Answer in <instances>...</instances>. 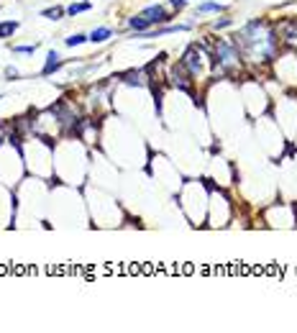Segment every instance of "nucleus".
<instances>
[{"mask_svg": "<svg viewBox=\"0 0 297 333\" xmlns=\"http://www.w3.org/2000/svg\"><path fill=\"white\" fill-rule=\"evenodd\" d=\"M6 79H11V82H13V79H21V72H18L16 67H6Z\"/></svg>", "mask_w": 297, "mask_h": 333, "instance_id": "15", "label": "nucleus"}, {"mask_svg": "<svg viewBox=\"0 0 297 333\" xmlns=\"http://www.w3.org/2000/svg\"><path fill=\"white\" fill-rule=\"evenodd\" d=\"M113 33H115V31H113L110 26H98V28H95L93 33H88V36H90L93 44H108V41L113 38Z\"/></svg>", "mask_w": 297, "mask_h": 333, "instance_id": "7", "label": "nucleus"}, {"mask_svg": "<svg viewBox=\"0 0 297 333\" xmlns=\"http://www.w3.org/2000/svg\"><path fill=\"white\" fill-rule=\"evenodd\" d=\"M236 47L243 57V64H272L274 57L279 54V36L274 31V26L267 18H251L246 21L238 33L233 36Z\"/></svg>", "mask_w": 297, "mask_h": 333, "instance_id": "1", "label": "nucleus"}, {"mask_svg": "<svg viewBox=\"0 0 297 333\" xmlns=\"http://www.w3.org/2000/svg\"><path fill=\"white\" fill-rule=\"evenodd\" d=\"M190 0H169V8H172V13H182L187 8Z\"/></svg>", "mask_w": 297, "mask_h": 333, "instance_id": "13", "label": "nucleus"}, {"mask_svg": "<svg viewBox=\"0 0 297 333\" xmlns=\"http://www.w3.org/2000/svg\"><path fill=\"white\" fill-rule=\"evenodd\" d=\"M90 8H93L90 0H74V3H69V6L64 8V16L74 18V16H79V13H88Z\"/></svg>", "mask_w": 297, "mask_h": 333, "instance_id": "8", "label": "nucleus"}, {"mask_svg": "<svg viewBox=\"0 0 297 333\" xmlns=\"http://www.w3.org/2000/svg\"><path fill=\"white\" fill-rule=\"evenodd\" d=\"M62 16H64V8H62V6H52V8L41 11V18H49V21H59Z\"/></svg>", "mask_w": 297, "mask_h": 333, "instance_id": "11", "label": "nucleus"}, {"mask_svg": "<svg viewBox=\"0 0 297 333\" xmlns=\"http://www.w3.org/2000/svg\"><path fill=\"white\" fill-rule=\"evenodd\" d=\"M18 28H21V21H18V18H13V21H0V38H11Z\"/></svg>", "mask_w": 297, "mask_h": 333, "instance_id": "9", "label": "nucleus"}, {"mask_svg": "<svg viewBox=\"0 0 297 333\" xmlns=\"http://www.w3.org/2000/svg\"><path fill=\"white\" fill-rule=\"evenodd\" d=\"M21 154H23L26 170L33 177H44V180L52 177V161H54L52 141H44V139H38V136L21 139Z\"/></svg>", "mask_w": 297, "mask_h": 333, "instance_id": "2", "label": "nucleus"}, {"mask_svg": "<svg viewBox=\"0 0 297 333\" xmlns=\"http://www.w3.org/2000/svg\"><path fill=\"white\" fill-rule=\"evenodd\" d=\"M139 16L141 18H146L154 28L156 26H164V23H169V21H172V13H169L161 3H154V6H146V8H141L139 11Z\"/></svg>", "mask_w": 297, "mask_h": 333, "instance_id": "3", "label": "nucleus"}, {"mask_svg": "<svg viewBox=\"0 0 297 333\" xmlns=\"http://www.w3.org/2000/svg\"><path fill=\"white\" fill-rule=\"evenodd\" d=\"M36 49H38V44H31V47H26V44H18V47H13V54L31 57V54H36Z\"/></svg>", "mask_w": 297, "mask_h": 333, "instance_id": "12", "label": "nucleus"}, {"mask_svg": "<svg viewBox=\"0 0 297 333\" xmlns=\"http://www.w3.org/2000/svg\"><path fill=\"white\" fill-rule=\"evenodd\" d=\"M88 41H90V36L79 31V33H72L69 38H64V47H69V49H77V47H84Z\"/></svg>", "mask_w": 297, "mask_h": 333, "instance_id": "10", "label": "nucleus"}, {"mask_svg": "<svg viewBox=\"0 0 297 333\" xmlns=\"http://www.w3.org/2000/svg\"><path fill=\"white\" fill-rule=\"evenodd\" d=\"M62 67H64V59L59 57V52L52 49V52H47V62H44V67H41L38 77H44V79H47V77H52L54 72H59Z\"/></svg>", "mask_w": 297, "mask_h": 333, "instance_id": "5", "label": "nucleus"}, {"mask_svg": "<svg viewBox=\"0 0 297 333\" xmlns=\"http://www.w3.org/2000/svg\"><path fill=\"white\" fill-rule=\"evenodd\" d=\"M294 226H297V223H294Z\"/></svg>", "mask_w": 297, "mask_h": 333, "instance_id": "16", "label": "nucleus"}, {"mask_svg": "<svg viewBox=\"0 0 297 333\" xmlns=\"http://www.w3.org/2000/svg\"><path fill=\"white\" fill-rule=\"evenodd\" d=\"M231 26H233V18H228V16H226V18H218V21L213 23L216 31H223V28H231Z\"/></svg>", "mask_w": 297, "mask_h": 333, "instance_id": "14", "label": "nucleus"}, {"mask_svg": "<svg viewBox=\"0 0 297 333\" xmlns=\"http://www.w3.org/2000/svg\"><path fill=\"white\" fill-rule=\"evenodd\" d=\"M210 13H226V6L213 3V0H202V3L195 8V18H200V16H210Z\"/></svg>", "mask_w": 297, "mask_h": 333, "instance_id": "6", "label": "nucleus"}, {"mask_svg": "<svg viewBox=\"0 0 297 333\" xmlns=\"http://www.w3.org/2000/svg\"><path fill=\"white\" fill-rule=\"evenodd\" d=\"M120 82L125 88H146L149 85V72L146 69H129L120 74Z\"/></svg>", "mask_w": 297, "mask_h": 333, "instance_id": "4", "label": "nucleus"}]
</instances>
